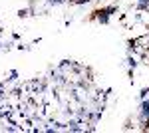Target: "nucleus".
<instances>
[{"mask_svg": "<svg viewBox=\"0 0 149 133\" xmlns=\"http://www.w3.org/2000/svg\"><path fill=\"white\" fill-rule=\"evenodd\" d=\"M46 2V6H62V4H66V0H44Z\"/></svg>", "mask_w": 149, "mask_h": 133, "instance_id": "obj_3", "label": "nucleus"}, {"mask_svg": "<svg viewBox=\"0 0 149 133\" xmlns=\"http://www.w3.org/2000/svg\"><path fill=\"white\" fill-rule=\"evenodd\" d=\"M93 0H76V6H84V4H90Z\"/></svg>", "mask_w": 149, "mask_h": 133, "instance_id": "obj_4", "label": "nucleus"}, {"mask_svg": "<svg viewBox=\"0 0 149 133\" xmlns=\"http://www.w3.org/2000/svg\"><path fill=\"white\" fill-rule=\"evenodd\" d=\"M66 4H70V6H72V4H76V0H66Z\"/></svg>", "mask_w": 149, "mask_h": 133, "instance_id": "obj_5", "label": "nucleus"}, {"mask_svg": "<svg viewBox=\"0 0 149 133\" xmlns=\"http://www.w3.org/2000/svg\"><path fill=\"white\" fill-rule=\"evenodd\" d=\"M117 12V4H109V6H102L97 10L92 12V20H97L100 24H109L111 20V14Z\"/></svg>", "mask_w": 149, "mask_h": 133, "instance_id": "obj_1", "label": "nucleus"}, {"mask_svg": "<svg viewBox=\"0 0 149 133\" xmlns=\"http://www.w3.org/2000/svg\"><path fill=\"white\" fill-rule=\"evenodd\" d=\"M6 81H8V84H12V81H18V72H16V70H10V72H8V78H6Z\"/></svg>", "mask_w": 149, "mask_h": 133, "instance_id": "obj_2", "label": "nucleus"}]
</instances>
